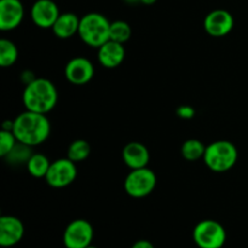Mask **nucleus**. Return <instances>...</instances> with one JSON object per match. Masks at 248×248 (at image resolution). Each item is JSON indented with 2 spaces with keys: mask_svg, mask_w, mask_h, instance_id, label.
Listing matches in <instances>:
<instances>
[{
  "mask_svg": "<svg viewBox=\"0 0 248 248\" xmlns=\"http://www.w3.org/2000/svg\"><path fill=\"white\" fill-rule=\"evenodd\" d=\"M17 138L14 131L2 130L0 131V156L4 157L10 153V150L17 144Z\"/></svg>",
  "mask_w": 248,
  "mask_h": 248,
  "instance_id": "obj_23",
  "label": "nucleus"
},
{
  "mask_svg": "<svg viewBox=\"0 0 248 248\" xmlns=\"http://www.w3.org/2000/svg\"><path fill=\"white\" fill-rule=\"evenodd\" d=\"M12 131L18 142L34 148L50 137L51 124L46 114L26 110L15 119Z\"/></svg>",
  "mask_w": 248,
  "mask_h": 248,
  "instance_id": "obj_1",
  "label": "nucleus"
},
{
  "mask_svg": "<svg viewBox=\"0 0 248 248\" xmlns=\"http://www.w3.org/2000/svg\"><path fill=\"white\" fill-rule=\"evenodd\" d=\"M110 24L104 15L90 12L80 18L79 36L86 45L98 48L110 40Z\"/></svg>",
  "mask_w": 248,
  "mask_h": 248,
  "instance_id": "obj_3",
  "label": "nucleus"
},
{
  "mask_svg": "<svg viewBox=\"0 0 248 248\" xmlns=\"http://www.w3.org/2000/svg\"><path fill=\"white\" fill-rule=\"evenodd\" d=\"M60 15V9L53 0H36L31 5V21L39 28H52Z\"/></svg>",
  "mask_w": 248,
  "mask_h": 248,
  "instance_id": "obj_11",
  "label": "nucleus"
},
{
  "mask_svg": "<svg viewBox=\"0 0 248 248\" xmlns=\"http://www.w3.org/2000/svg\"><path fill=\"white\" fill-rule=\"evenodd\" d=\"M206 152V145L203 144L201 140H195V138H191V140H186V142L182 144L181 153L182 156L184 157L188 161H196V160H200L201 157H203Z\"/></svg>",
  "mask_w": 248,
  "mask_h": 248,
  "instance_id": "obj_20",
  "label": "nucleus"
},
{
  "mask_svg": "<svg viewBox=\"0 0 248 248\" xmlns=\"http://www.w3.org/2000/svg\"><path fill=\"white\" fill-rule=\"evenodd\" d=\"M193 239L199 248H222L227 241V232L217 220H201L194 228Z\"/></svg>",
  "mask_w": 248,
  "mask_h": 248,
  "instance_id": "obj_6",
  "label": "nucleus"
},
{
  "mask_svg": "<svg viewBox=\"0 0 248 248\" xmlns=\"http://www.w3.org/2000/svg\"><path fill=\"white\" fill-rule=\"evenodd\" d=\"M77 164L68 157H62L51 162L45 181L52 188L62 189L70 186L77 179Z\"/></svg>",
  "mask_w": 248,
  "mask_h": 248,
  "instance_id": "obj_7",
  "label": "nucleus"
},
{
  "mask_svg": "<svg viewBox=\"0 0 248 248\" xmlns=\"http://www.w3.org/2000/svg\"><path fill=\"white\" fill-rule=\"evenodd\" d=\"M124 1L128 2V4H138V2H140V0H124Z\"/></svg>",
  "mask_w": 248,
  "mask_h": 248,
  "instance_id": "obj_28",
  "label": "nucleus"
},
{
  "mask_svg": "<svg viewBox=\"0 0 248 248\" xmlns=\"http://www.w3.org/2000/svg\"><path fill=\"white\" fill-rule=\"evenodd\" d=\"M156 2V0H140V4L144 5H153Z\"/></svg>",
  "mask_w": 248,
  "mask_h": 248,
  "instance_id": "obj_27",
  "label": "nucleus"
},
{
  "mask_svg": "<svg viewBox=\"0 0 248 248\" xmlns=\"http://www.w3.org/2000/svg\"><path fill=\"white\" fill-rule=\"evenodd\" d=\"M24 235V225L14 216H2L0 218V246L2 248L14 247Z\"/></svg>",
  "mask_w": 248,
  "mask_h": 248,
  "instance_id": "obj_13",
  "label": "nucleus"
},
{
  "mask_svg": "<svg viewBox=\"0 0 248 248\" xmlns=\"http://www.w3.org/2000/svg\"><path fill=\"white\" fill-rule=\"evenodd\" d=\"M86 248H98V247H96V246H92V245H90V246H87Z\"/></svg>",
  "mask_w": 248,
  "mask_h": 248,
  "instance_id": "obj_29",
  "label": "nucleus"
},
{
  "mask_svg": "<svg viewBox=\"0 0 248 248\" xmlns=\"http://www.w3.org/2000/svg\"><path fill=\"white\" fill-rule=\"evenodd\" d=\"M33 154V147L17 142V144L10 150L9 154L5 155L4 159L11 166H19V165H27Z\"/></svg>",
  "mask_w": 248,
  "mask_h": 248,
  "instance_id": "obj_17",
  "label": "nucleus"
},
{
  "mask_svg": "<svg viewBox=\"0 0 248 248\" xmlns=\"http://www.w3.org/2000/svg\"><path fill=\"white\" fill-rule=\"evenodd\" d=\"M132 35V29L130 24L125 21H115L110 24V40L118 41L120 44H125L130 40Z\"/></svg>",
  "mask_w": 248,
  "mask_h": 248,
  "instance_id": "obj_22",
  "label": "nucleus"
},
{
  "mask_svg": "<svg viewBox=\"0 0 248 248\" xmlns=\"http://www.w3.org/2000/svg\"><path fill=\"white\" fill-rule=\"evenodd\" d=\"M50 165L51 161L46 155L40 154V153H34L29 161L27 162L26 167L29 173L35 178H45L48 169H50Z\"/></svg>",
  "mask_w": 248,
  "mask_h": 248,
  "instance_id": "obj_18",
  "label": "nucleus"
},
{
  "mask_svg": "<svg viewBox=\"0 0 248 248\" xmlns=\"http://www.w3.org/2000/svg\"><path fill=\"white\" fill-rule=\"evenodd\" d=\"M90 154H91V147L87 143V140H77L70 143V145L68 147L67 157L75 164H78V162L86 160L90 156Z\"/></svg>",
  "mask_w": 248,
  "mask_h": 248,
  "instance_id": "obj_21",
  "label": "nucleus"
},
{
  "mask_svg": "<svg viewBox=\"0 0 248 248\" xmlns=\"http://www.w3.org/2000/svg\"><path fill=\"white\" fill-rule=\"evenodd\" d=\"M93 228L85 219L70 222L63 232V244L65 248H86L92 245Z\"/></svg>",
  "mask_w": 248,
  "mask_h": 248,
  "instance_id": "obj_8",
  "label": "nucleus"
},
{
  "mask_svg": "<svg viewBox=\"0 0 248 248\" xmlns=\"http://www.w3.org/2000/svg\"><path fill=\"white\" fill-rule=\"evenodd\" d=\"M35 79H36V78L34 77L33 72H31V70H24V72L22 73V75H21V80L23 81L24 85L31 84V82L34 81Z\"/></svg>",
  "mask_w": 248,
  "mask_h": 248,
  "instance_id": "obj_25",
  "label": "nucleus"
},
{
  "mask_svg": "<svg viewBox=\"0 0 248 248\" xmlns=\"http://www.w3.org/2000/svg\"><path fill=\"white\" fill-rule=\"evenodd\" d=\"M26 110L48 114L58 102V91L55 84L45 78H36L26 85L22 94Z\"/></svg>",
  "mask_w": 248,
  "mask_h": 248,
  "instance_id": "obj_2",
  "label": "nucleus"
},
{
  "mask_svg": "<svg viewBox=\"0 0 248 248\" xmlns=\"http://www.w3.org/2000/svg\"><path fill=\"white\" fill-rule=\"evenodd\" d=\"M239 157L236 147L229 140H216L206 147L203 162L213 172L222 173L232 170Z\"/></svg>",
  "mask_w": 248,
  "mask_h": 248,
  "instance_id": "obj_4",
  "label": "nucleus"
},
{
  "mask_svg": "<svg viewBox=\"0 0 248 248\" xmlns=\"http://www.w3.org/2000/svg\"><path fill=\"white\" fill-rule=\"evenodd\" d=\"M64 75L70 84L86 85L91 81L94 75L93 63L89 58L78 56L65 64Z\"/></svg>",
  "mask_w": 248,
  "mask_h": 248,
  "instance_id": "obj_9",
  "label": "nucleus"
},
{
  "mask_svg": "<svg viewBox=\"0 0 248 248\" xmlns=\"http://www.w3.org/2000/svg\"><path fill=\"white\" fill-rule=\"evenodd\" d=\"M131 248H155V247L154 245H153L150 241H148V240H140V241H136Z\"/></svg>",
  "mask_w": 248,
  "mask_h": 248,
  "instance_id": "obj_26",
  "label": "nucleus"
},
{
  "mask_svg": "<svg viewBox=\"0 0 248 248\" xmlns=\"http://www.w3.org/2000/svg\"><path fill=\"white\" fill-rule=\"evenodd\" d=\"M157 178L153 170L148 167L131 170L124 182V188L127 195L135 199H142L150 195L156 186Z\"/></svg>",
  "mask_w": 248,
  "mask_h": 248,
  "instance_id": "obj_5",
  "label": "nucleus"
},
{
  "mask_svg": "<svg viewBox=\"0 0 248 248\" xmlns=\"http://www.w3.org/2000/svg\"><path fill=\"white\" fill-rule=\"evenodd\" d=\"M126 50L124 44L114 40H108L98 47V62L107 69H114L124 62Z\"/></svg>",
  "mask_w": 248,
  "mask_h": 248,
  "instance_id": "obj_14",
  "label": "nucleus"
},
{
  "mask_svg": "<svg viewBox=\"0 0 248 248\" xmlns=\"http://www.w3.org/2000/svg\"><path fill=\"white\" fill-rule=\"evenodd\" d=\"M123 161L131 170L148 167L150 161V153L144 144L140 142H130L124 147Z\"/></svg>",
  "mask_w": 248,
  "mask_h": 248,
  "instance_id": "obj_15",
  "label": "nucleus"
},
{
  "mask_svg": "<svg viewBox=\"0 0 248 248\" xmlns=\"http://www.w3.org/2000/svg\"><path fill=\"white\" fill-rule=\"evenodd\" d=\"M234 17L229 11L217 9L211 11L203 21V27L207 34L215 38H222L228 35L234 28Z\"/></svg>",
  "mask_w": 248,
  "mask_h": 248,
  "instance_id": "obj_10",
  "label": "nucleus"
},
{
  "mask_svg": "<svg viewBox=\"0 0 248 248\" xmlns=\"http://www.w3.org/2000/svg\"><path fill=\"white\" fill-rule=\"evenodd\" d=\"M24 18L21 0H0V29L10 31L19 27Z\"/></svg>",
  "mask_w": 248,
  "mask_h": 248,
  "instance_id": "obj_12",
  "label": "nucleus"
},
{
  "mask_svg": "<svg viewBox=\"0 0 248 248\" xmlns=\"http://www.w3.org/2000/svg\"><path fill=\"white\" fill-rule=\"evenodd\" d=\"M80 17L73 12H63L56 19L52 31L58 39H69L79 33Z\"/></svg>",
  "mask_w": 248,
  "mask_h": 248,
  "instance_id": "obj_16",
  "label": "nucleus"
},
{
  "mask_svg": "<svg viewBox=\"0 0 248 248\" xmlns=\"http://www.w3.org/2000/svg\"><path fill=\"white\" fill-rule=\"evenodd\" d=\"M18 48L14 41L9 39L0 40V65L2 68H9L17 62Z\"/></svg>",
  "mask_w": 248,
  "mask_h": 248,
  "instance_id": "obj_19",
  "label": "nucleus"
},
{
  "mask_svg": "<svg viewBox=\"0 0 248 248\" xmlns=\"http://www.w3.org/2000/svg\"><path fill=\"white\" fill-rule=\"evenodd\" d=\"M177 115L184 120H190L195 116V109L190 106H181L177 109Z\"/></svg>",
  "mask_w": 248,
  "mask_h": 248,
  "instance_id": "obj_24",
  "label": "nucleus"
}]
</instances>
